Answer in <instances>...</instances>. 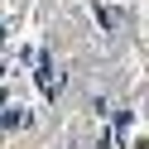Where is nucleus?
Here are the masks:
<instances>
[{"mask_svg":"<svg viewBox=\"0 0 149 149\" xmlns=\"http://www.w3.org/2000/svg\"><path fill=\"white\" fill-rule=\"evenodd\" d=\"M91 10H96V19H101V29H106L111 39H116V34L125 29V15H120L116 5H106V0H96V5H91Z\"/></svg>","mask_w":149,"mask_h":149,"instance_id":"nucleus-2","label":"nucleus"},{"mask_svg":"<svg viewBox=\"0 0 149 149\" xmlns=\"http://www.w3.org/2000/svg\"><path fill=\"white\" fill-rule=\"evenodd\" d=\"M39 82H43V91H48V96H58V87H63V72H58V63H53L48 48L39 53Z\"/></svg>","mask_w":149,"mask_h":149,"instance_id":"nucleus-1","label":"nucleus"}]
</instances>
